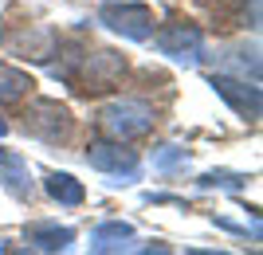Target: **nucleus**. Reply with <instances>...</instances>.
<instances>
[{
    "label": "nucleus",
    "mask_w": 263,
    "mask_h": 255,
    "mask_svg": "<svg viewBox=\"0 0 263 255\" xmlns=\"http://www.w3.org/2000/svg\"><path fill=\"white\" fill-rule=\"evenodd\" d=\"M126 79V55L110 51V47H99V51H83L71 67L67 83L79 90V94H106Z\"/></svg>",
    "instance_id": "f257e3e1"
},
{
    "label": "nucleus",
    "mask_w": 263,
    "mask_h": 255,
    "mask_svg": "<svg viewBox=\"0 0 263 255\" xmlns=\"http://www.w3.org/2000/svg\"><path fill=\"white\" fill-rule=\"evenodd\" d=\"M157 114L149 102L142 99H114L102 106L99 114V126L106 138H114V142H134V138H145V133L154 130Z\"/></svg>",
    "instance_id": "f03ea898"
},
{
    "label": "nucleus",
    "mask_w": 263,
    "mask_h": 255,
    "mask_svg": "<svg viewBox=\"0 0 263 255\" xmlns=\"http://www.w3.org/2000/svg\"><path fill=\"white\" fill-rule=\"evenodd\" d=\"M71 130H75V118H71V110H67L63 102H55V99H32L28 102V110H24V133H32V138H40L47 145H59V142L71 138Z\"/></svg>",
    "instance_id": "7ed1b4c3"
},
{
    "label": "nucleus",
    "mask_w": 263,
    "mask_h": 255,
    "mask_svg": "<svg viewBox=\"0 0 263 255\" xmlns=\"http://www.w3.org/2000/svg\"><path fill=\"white\" fill-rule=\"evenodd\" d=\"M99 24H106L114 35L134 40V44H145L154 35V12L134 0H106L99 8Z\"/></svg>",
    "instance_id": "20e7f679"
},
{
    "label": "nucleus",
    "mask_w": 263,
    "mask_h": 255,
    "mask_svg": "<svg viewBox=\"0 0 263 255\" xmlns=\"http://www.w3.org/2000/svg\"><path fill=\"white\" fill-rule=\"evenodd\" d=\"M87 165L95 173H106V177H126L134 181L138 177V149H130L126 142H114V138H102V142H90L87 145Z\"/></svg>",
    "instance_id": "39448f33"
},
{
    "label": "nucleus",
    "mask_w": 263,
    "mask_h": 255,
    "mask_svg": "<svg viewBox=\"0 0 263 255\" xmlns=\"http://www.w3.org/2000/svg\"><path fill=\"white\" fill-rule=\"evenodd\" d=\"M157 44V51L169 59H177V63H200V55H204V32H200L197 24H165V28H157V35H149Z\"/></svg>",
    "instance_id": "423d86ee"
},
{
    "label": "nucleus",
    "mask_w": 263,
    "mask_h": 255,
    "mask_svg": "<svg viewBox=\"0 0 263 255\" xmlns=\"http://www.w3.org/2000/svg\"><path fill=\"white\" fill-rule=\"evenodd\" d=\"M4 47L20 59H32V63H47V59L59 51V35L47 24H20L16 32H4Z\"/></svg>",
    "instance_id": "0eeeda50"
},
{
    "label": "nucleus",
    "mask_w": 263,
    "mask_h": 255,
    "mask_svg": "<svg viewBox=\"0 0 263 255\" xmlns=\"http://www.w3.org/2000/svg\"><path fill=\"white\" fill-rule=\"evenodd\" d=\"M209 87L216 90V94L228 102L240 118H248V122H255V118H259V110H263L259 83H252V87H248L243 79H232V75H209Z\"/></svg>",
    "instance_id": "6e6552de"
},
{
    "label": "nucleus",
    "mask_w": 263,
    "mask_h": 255,
    "mask_svg": "<svg viewBox=\"0 0 263 255\" xmlns=\"http://www.w3.org/2000/svg\"><path fill=\"white\" fill-rule=\"evenodd\" d=\"M0 185H4L8 197L32 200V173H28V161H24L20 153H12V149L0 153Z\"/></svg>",
    "instance_id": "1a4fd4ad"
},
{
    "label": "nucleus",
    "mask_w": 263,
    "mask_h": 255,
    "mask_svg": "<svg viewBox=\"0 0 263 255\" xmlns=\"http://www.w3.org/2000/svg\"><path fill=\"white\" fill-rule=\"evenodd\" d=\"M24 240L32 247H40V251H67V247L75 244V232L59 228V224H28Z\"/></svg>",
    "instance_id": "9d476101"
},
{
    "label": "nucleus",
    "mask_w": 263,
    "mask_h": 255,
    "mask_svg": "<svg viewBox=\"0 0 263 255\" xmlns=\"http://www.w3.org/2000/svg\"><path fill=\"white\" fill-rule=\"evenodd\" d=\"M134 244V228L122 220H106L90 232V251H126Z\"/></svg>",
    "instance_id": "9b49d317"
},
{
    "label": "nucleus",
    "mask_w": 263,
    "mask_h": 255,
    "mask_svg": "<svg viewBox=\"0 0 263 255\" xmlns=\"http://www.w3.org/2000/svg\"><path fill=\"white\" fill-rule=\"evenodd\" d=\"M44 192L51 200H59V204H67V208H79V204L87 200V189H83L71 173H47L44 177Z\"/></svg>",
    "instance_id": "f8f14e48"
},
{
    "label": "nucleus",
    "mask_w": 263,
    "mask_h": 255,
    "mask_svg": "<svg viewBox=\"0 0 263 255\" xmlns=\"http://www.w3.org/2000/svg\"><path fill=\"white\" fill-rule=\"evenodd\" d=\"M28 90H32V79L24 75L20 67H12V63L0 59V102H20Z\"/></svg>",
    "instance_id": "ddd939ff"
},
{
    "label": "nucleus",
    "mask_w": 263,
    "mask_h": 255,
    "mask_svg": "<svg viewBox=\"0 0 263 255\" xmlns=\"http://www.w3.org/2000/svg\"><path fill=\"white\" fill-rule=\"evenodd\" d=\"M189 153L185 149H177V145H161V153H154V165L157 169H177V165H185Z\"/></svg>",
    "instance_id": "4468645a"
},
{
    "label": "nucleus",
    "mask_w": 263,
    "mask_h": 255,
    "mask_svg": "<svg viewBox=\"0 0 263 255\" xmlns=\"http://www.w3.org/2000/svg\"><path fill=\"white\" fill-rule=\"evenodd\" d=\"M200 185H204V189H240L243 185V177H236V173H204V177H200Z\"/></svg>",
    "instance_id": "2eb2a0df"
},
{
    "label": "nucleus",
    "mask_w": 263,
    "mask_h": 255,
    "mask_svg": "<svg viewBox=\"0 0 263 255\" xmlns=\"http://www.w3.org/2000/svg\"><path fill=\"white\" fill-rule=\"evenodd\" d=\"M4 133H8V122H4V118H0V138H4Z\"/></svg>",
    "instance_id": "dca6fc26"
}]
</instances>
